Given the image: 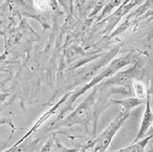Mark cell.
<instances>
[{
    "mask_svg": "<svg viewBox=\"0 0 153 152\" xmlns=\"http://www.w3.org/2000/svg\"><path fill=\"white\" fill-rule=\"evenodd\" d=\"M141 56H142V54L139 51H131L126 53V55L120 56L118 58L113 59L104 68L100 70V72L95 76L94 79L91 80V82H89L87 84L76 89L72 92H68V96H67L66 101L61 104V106L59 107V111L56 113L57 116L55 119L56 120H59V119L66 116L67 114L73 109V105L76 102V99L80 98L83 94H85L88 90H91L95 86L99 85L100 83H102L103 80L112 77L114 74H116L118 71L122 70L123 68L126 67V66L130 64L136 63L137 61H139Z\"/></svg>",
    "mask_w": 153,
    "mask_h": 152,
    "instance_id": "2",
    "label": "cell"
},
{
    "mask_svg": "<svg viewBox=\"0 0 153 152\" xmlns=\"http://www.w3.org/2000/svg\"><path fill=\"white\" fill-rule=\"evenodd\" d=\"M7 21H8V17L6 16V13L0 11V25L5 26V23H7Z\"/></svg>",
    "mask_w": 153,
    "mask_h": 152,
    "instance_id": "14",
    "label": "cell"
},
{
    "mask_svg": "<svg viewBox=\"0 0 153 152\" xmlns=\"http://www.w3.org/2000/svg\"><path fill=\"white\" fill-rule=\"evenodd\" d=\"M0 125H8L10 128H11V135H10L9 137V139H8V142L12 139V137L13 135V133L14 131H16V125H13V122H12V120H10V119H7V118H2V119H0ZM6 142V144H7Z\"/></svg>",
    "mask_w": 153,
    "mask_h": 152,
    "instance_id": "13",
    "label": "cell"
},
{
    "mask_svg": "<svg viewBox=\"0 0 153 152\" xmlns=\"http://www.w3.org/2000/svg\"><path fill=\"white\" fill-rule=\"evenodd\" d=\"M36 133L29 136L20 142H16L10 148L4 150L3 152H39L42 145L44 144L43 142L44 137L41 135H36Z\"/></svg>",
    "mask_w": 153,
    "mask_h": 152,
    "instance_id": "5",
    "label": "cell"
},
{
    "mask_svg": "<svg viewBox=\"0 0 153 152\" xmlns=\"http://www.w3.org/2000/svg\"><path fill=\"white\" fill-rule=\"evenodd\" d=\"M110 103L116 104V105L120 106V110L123 112H131L134 108H136L137 106L141 105V104L146 103V99H138L136 97H128L126 99H110Z\"/></svg>",
    "mask_w": 153,
    "mask_h": 152,
    "instance_id": "9",
    "label": "cell"
},
{
    "mask_svg": "<svg viewBox=\"0 0 153 152\" xmlns=\"http://www.w3.org/2000/svg\"><path fill=\"white\" fill-rule=\"evenodd\" d=\"M23 62L18 60L13 56V54L4 51L0 55V72L12 74L13 71L17 70Z\"/></svg>",
    "mask_w": 153,
    "mask_h": 152,
    "instance_id": "8",
    "label": "cell"
},
{
    "mask_svg": "<svg viewBox=\"0 0 153 152\" xmlns=\"http://www.w3.org/2000/svg\"><path fill=\"white\" fill-rule=\"evenodd\" d=\"M31 4L35 10L39 13H43L53 9L54 11H59L57 3L55 0H31Z\"/></svg>",
    "mask_w": 153,
    "mask_h": 152,
    "instance_id": "11",
    "label": "cell"
},
{
    "mask_svg": "<svg viewBox=\"0 0 153 152\" xmlns=\"http://www.w3.org/2000/svg\"><path fill=\"white\" fill-rule=\"evenodd\" d=\"M131 90L134 97L138 99H145L148 93H150L148 89V85L143 82V79H135L131 83Z\"/></svg>",
    "mask_w": 153,
    "mask_h": 152,
    "instance_id": "12",
    "label": "cell"
},
{
    "mask_svg": "<svg viewBox=\"0 0 153 152\" xmlns=\"http://www.w3.org/2000/svg\"><path fill=\"white\" fill-rule=\"evenodd\" d=\"M130 113L131 112H123L120 110L116 118L104 128L98 137L94 138V146L90 150L92 152H106L115 135L124 125V122L130 116Z\"/></svg>",
    "mask_w": 153,
    "mask_h": 152,
    "instance_id": "4",
    "label": "cell"
},
{
    "mask_svg": "<svg viewBox=\"0 0 153 152\" xmlns=\"http://www.w3.org/2000/svg\"><path fill=\"white\" fill-rule=\"evenodd\" d=\"M148 135H153V126L151 127V129H150V131L149 132H148ZM147 135V136H148Z\"/></svg>",
    "mask_w": 153,
    "mask_h": 152,
    "instance_id": "15",
    "label": "cell"
},
{
    "mask_svg": "<svg viewBox=\"0 0 153 152\" xmlns=\"http://www.w3.org/2000/svg\"><path fill=\"white\" fill-rule=\"evenodd\" d=\"M76 147H67L61 142L56 132H51L42 145L39 152H79Z\"/></svg>",
    "mask_w": 153,
    "mask_h": 152,
    "instance_id": "7",
    "label": "cell"
},
{
    "mask_svg": "<svg viewBox=\"0 0 153 152\" xmlns=\"http://www.w3.org/2000/svg\"><path fill=\"white\" fill-rule=\"evenodd\" d=\"M143 76V65L140 63V60L134 63L131 67L126 70H120L112 77L103 80L102 84L113 86L116 88H121L126 93V96L132 97L131 83L135 79H142Z\"/></svg>",
    "mask_w": 153,
    "mask_h": 152,
    "instance_id": "3",
    "label": "cell"
},
{
    "mask_svg": "<svg viewBox=\"0 0 153 152\" xmlns=\"http://www.w3.org/2000/svg\"><path fill=\"white\" fill-rule=\"evenodd\" d=\"M151 93H148L146 98V109L143 112V115L142 118L141 126L138 131V134L136 138L134 139L132 142H138L139 140H142L148 135V132L150 131L151 127L153 126V111L151 108Z\"/></svg>",
    "mask_w": 153,
    "mask_h": 152,
    "instance_id": "6",
    "label": "cell"
},
{
    "mask_svg": "<svg viewBox=\"0 0 153 152\" xmlns=\"http://www.w3.org/2000/svg\"><path fill=\"white\" fill-rule=\"evenodd\" d=\"M113 93L107 85L99 84L92 88L91 92L78 106L59 120L52 121L47 125V132H56L62 128L83 126L87 134L95 138L97 134L98 120L105 109L111 105L110 96Z\"/></svg>",
    "mask_w": 153,
    "mask_h": 152,
    "instance_id": "1",
    "label": "cell"
},
{
    "mask_svg": "<svg viewBox=\"0 0 153 152\" xmlns=\"http://www.w3.org/2000/svg\"><path fill=\"white\" fill-rule=\"evenodd\" d=\"M153 138V135H148L145 138H143L142 140H139L138 142H132L131 145H129L126 147L116 150V151H109V152H145L146 147L149 141Z\"/></svg>",
    "mask_w": 153,
    "mask_h": 152,
    "instance_id": "10",
    "label": "cell"
}]
</instances>
